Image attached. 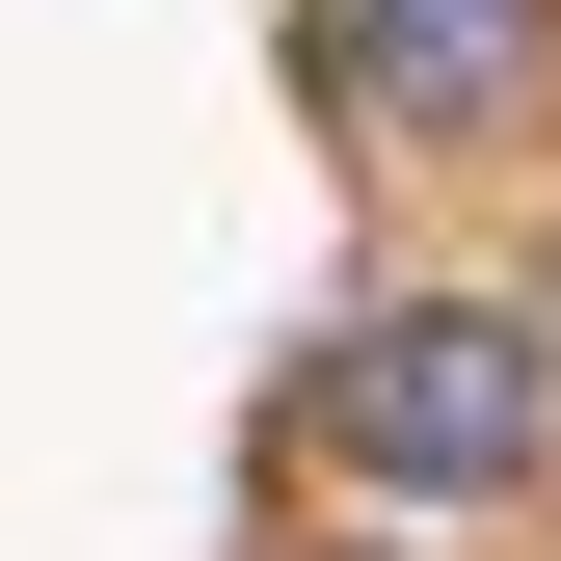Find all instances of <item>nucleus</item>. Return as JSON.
I'll use <instances>...</instances> for the list:
<instances>
[{
  "mask_svg": "<svg viewBox=\"0 0 561 561\" xmlns=\"http://www.w3.org/2000/svg\"><path fill=\"white\" fill-rule=\"evenodd\" d=\"M535 54H561V0H347V107H375L401 161H481V134L535 107Z\"/></svg>",
  "mask_w": 561,
  "mask_h": 561,
  "instance_id": "f03ea898",
  "label": "nucleus"
},
{
  "mask_svg": "<svg viewBox=\"0 0 561 561\" xmlns=\"http://www.w3.org/2000/svg\"><path fill=\"white\" fill-rule=\"evenodd\" d=\"M535 428H561V375H535L508 295H375V321L295 375V455L347 481V508H508Z\"/></svg>",
  "mask_w": 561,
  "mask_h": 561,
  "instance_id": "f257e3e1",
  "label": "nucleus"
}]
</instances>
